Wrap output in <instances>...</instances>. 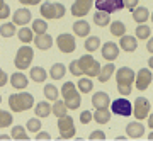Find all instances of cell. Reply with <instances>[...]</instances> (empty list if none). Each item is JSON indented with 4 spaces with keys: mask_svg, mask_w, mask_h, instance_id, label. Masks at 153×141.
<instances>
[{
    "mask_svg": "<svg viewBox=\"0 0 153 141\" xmlns=\"http://www.w3.org/2000/svg\"><path fill=\"white\" fill-rule=\"evenodd\" d=\"M136 80V73L129 66H121L116 70V82H117V92L123 97H128L133 90V83Z\"/></svg>",
    "mask_w": 153,
    "mask_h": 141,
    "instance_id": "6da1fadb",
    "label": "cell"
},
{
    "mask_svg": "<svg viewBox=\"0 0 153 141\" xmlns=\"http://www.w3.org/2000/svg\"><path fill=\"white\" fill-rule=\"evenodd\" d=\"M34 105V97L27 92H21V94H12L9 97V107L12 112H24Z\"/></svg>",
    "mask_w": 153,
    "mask_h": 141,
    "instance_id": "7a4b0ae2",
    "label": "cell"
},
{
    "mask_svg": "<svg viewBox=\"0 0 153 141\" xmlns=\"http://www.w3.org/2000/svg\"><path fill=\"white\" fill-rule=\"evenodd\" d=\"M61 97L65 100L66 107L71 109V111H75V109L80 107V90L76 88L75 83H71V82H65L63 83V87H61Z\"/></svg>",
    "mask_w": 153,
    "mask_h": 141,
    "instance_id": "3957f363",
    "label": "cell"
},
{
    "mask_svg": "<svg viewBox=\"0 0 153 141\" xmlns=\"http://www.w3.org/2000/svg\"><path fill=\"white\" fill-rule=\"evenodd\" d=\"M76 63H78V68L82 71V75H87V76H90V78L99 76L100 68H102L92 54H83V56H80V58L76 60Z\"/></svg>",
    "mask_w": 153,
    "mask_h": 141,
    "instance_id": "277c9868",
    "label": "cell"
},
{
    "mask_svg": "<svg viewBox=\"0 0 153 141\" xmlns=\"http://www.w3.org/2000/svg\"><path fill=\"white\" fill-rule=\"evenodd\" d=\"M39 14L43 16V19H61L66 14V9L63 4H53V2H44L43 5H39Z\"/></svg>",
    "mask_w": 153,
    "mask_h": 141,
    "instance_id": "5b68a950",
    "label": "cell"
},
{
    "mask_svg": "<svg viewBox=\"0 0 153 141\" xmlns=\"http://www.w3.org/2000/svg\"><path fill=\"white\" fill-rule=\"evenodd\" d=\"M34 60V51L31 46H21L17 49L16 60H14V65H16L17 70H27L31 66V61Z\"/></svg>",
    "mask_w": 153,
    "mask_h": 141,
    "instance_id": "8992f818",
    "label": "cell"
},
{
    "mask_svg": "<svg viewBox=\"0 0 153 141\" xmlns=\"http://www.w3.org/2000/svg\"><path fill=\"white\" fill-rule=\"evenodd\" d=\"M111 112L116 116H123V117H128V116L133 114V104L129 100H126V97L116 99L111 102Z\"/></svg>",
    "mask_w": 153,
    "mask_h": 141,
    "instance_id": "52a82bcc",
    "label": "cell"
},
{
    "mask_svg": "<svg viewBox=\"0 0 153 141\" xmlns=\"http://www.w3.org/2000/svg\"><path fill=\"white\" fill-rule=\"evenodd\" d=\"M150 111H152V105H150V100L146 97H138L133 104V116L136 117L138 121L148 119L150 116Z\"/></svg>",
    "mask_w": 153,
    "mask_h": 141,
    "instance_id": "ba28073f",
    "label": "cell"
},
{
    "mask_svg": "<svg viewBox=\"0 0 153 141\" xmlns=\"http://www.w3.org/2000/svg\"><path fill=\"white\" fill-rule=\"evenodd\" d=\"M58 131L63 140H70L75 136V122L71 119V116L66 114L63 117H58Z\"/></svg>",
    "mask_w": 153,
    "mask_h": 141,
    "instance_id": "9c48e42d",
    "label": "cell"
},
{
    "mask_svg": "<svg viewBox=\"0 0 153 141\" xmlns=\"http://www.w3.org/2000/svg\"><path fill=\"white\" fill-rule=\"evenodd\" d=\"M94 7L97 10H104V12H109V14H114V12L124 9V0H95Z\"/></svg>",
    "mask_w": 153,
    "mask_h": 141,
    "instance_id": "30bf717a",
    "label": "cell"
},
{
    "mask_svg": "<svg viewBox=\"0 0 153 141\" xmlns=\"http://www.w3.org/2000/svg\"><path fill=\"white\" fill-rule=\"evenodd\" d=\"M152 80H153V73L150 68H141V70L136 73V80H134V85L140 92L146 90L150 85H152Z\"/></svg>",
    "mask_w": 153,
    "mask_h": 141,
    "instance_id": "8fae6325",
    "label": "cell"
},
{
    "mask_svg": "<svg viewBox=\"0 0 153 141\" xmlns=\"http://www.w3.org/2000/svg\"><path fill=\"white\" fill-rule=\"evenodd\" d=\"M56 44H58V49H60L61 53H73L76 48V44H75V38L71 36V34H60L58 38H56Z\"/></svg>",
    "mask_w": 153,
    "mask_h": 141,
    "instance_id": "7c38bea8",
    "label": "cell"
},
{
    "mask_svg": "<svg viewBox=\"0 0 153 141\" xmlns=\"http://www.w3.org/2000/svg\"><path fill=\"white\" fill-rule=\"evenodd\" d=\"M92 7H94V0H75V4L71 5V16L73 17L87 16Z\"/></svg>",
    "mask_w": 153,
    "mask_h": 141,
    "instance_id": "4fadbf2b",
    "label": "cell"
},
{
    "mask_svg": "<svg viewBox=\"0 0 153 141\" xmlns=\"http://www.w3.org/2000/svg\"><path fill=\"white\" fill-rule=\"evenodd\" d=\"M102 56H104V60H107V61L117 60V56H119V44L112 43V41H107V43L102 46Z\"/></svg>",
    "mask_w": 153,
    "mask_h": 141,
    "instance_id": "5bb4252c",
    "label": "cell"
},
{
    "mask_svg": "<svg viewBox=\"0 0 153 141\" xmlns=\"http://www.w3.org/2000/svg\"><path fill=\"white\" fill-rule=\"evenodd\" d=\"M31 19H33V16H31L29 9H17L12 16V22L17 24V26H26V24L31 22Z\"/></svg>",
    "mask_w": 153,
    "mask_h": 141,
    "instance_id": "9a60e30c",
    "label": "cell"
},
{
    "mask_svg": "<svg viewBox=\"0 0 153 141\" xmlns=\"http://www.w3.org/2000/svg\"><path fill=\"white\" fill-rule=\"evenodd\" d=\"M145 134V126L141 124V121H133L129 124L126 126V136H129V138H141Z\"/></svg>",
    "mask_w": 153,
    "mask_h": 141,
    "instance_id": "2e32d148",
    "label": "cell"
},
{
    "mask_svg": "<svg viewBox=\"0 0 153 141\" xmlns=\"http://www.w3.org/2000/svg\"><path fill=\"white\" fill-rule=\"evenodd\" d=\"M92 105L95 109H109L111 107V97L105 92H97L92 97Z\"/></svg>",
    "mask_w": 153,
    "mask_h": 141,
    "instance_id": "e0dca14e",
    "label": "cell"
},
{
    "mask_svg": "<svg viewBox=\"0 0 153 141\" xmlns=\"http://www.w3.org/2000/svg\"><path fill=\"white\" fill-rule=\"evenodd\" d=\"M119 46L124 49L126 53H133V51H136V48H138V38L124 34V36L119 38Z\"/></svg>",
    "mask_w": 153,
    "mask_h": 141,
    "instance_id": "ac0fdd59",
    "label": "cell"
},
{
    "mask_svg": "<svg viewBox=\"0 0 153 141\" xmlns=\"http://www.w3.org/2000/svg\"><path fill=\"white\" fill-rule=\"evenodd\" d=\"M34 44H36V48H38V49L46 51V49H49L51 46H53V38H51L49 34H46V33L36 34V38H34Z\"/></svg>",
    "mask_w": 153,
    "mask_h": 141,
    "instance_id": "d6986e66",
    "label": "cell"
},
{
    "mask_svg": "<svg viewBox=\"0 0 153 141\" xmlns=\"http://www.w3.org/2000/svg\"><path fill=\"white\" fill-rule=\"evenodd\" d=\"M133 12V21H136L138 24H145L146 21H150V10L146 7H140L138 5Z\"/></svg>",
    "mask_w": 153,
    "mask_h": 141,
    "instance_id": "ffe728a7",
    "label": "cell"
},
{
    "mask_svg": "<svg viewBox=\"0 0 153 141\" xmlns=\"http://www.w3.org/2000/svg\"><path fill=\"white\" fill-rule=\"evenodd\" d=\"M27 83H29V80H27V76L24 75V73H12V76H10V85L12 87L22 90V88L27 87Z\"/></svg>",
    "mask_w": 153,
    "mask_h": 141,
    "instance_id": "44dd1931",
    "label": "cell"
},
{
    "mask_svg": "<svg viewBox=\"0 0 153 141\" xmlns=\"http://www.w3.org/2000/svg\"><path fill=\"white\" fill-rule=\"evenodd\" d=\"M112 73H116V66L112 61H109L105 66H102L100 68V73H99V82H102V83H105V82H109V78L112 76Z\"/></svg>",
    "mask_w": 153,
    "mask_h": 141,
    "instance_id": "7402d4cb",
    "label": "cell"
},
{
    "mask_svg": "<svg viewBox=\"0 0 153 141\" xmlns=\"http://www.w3.org/2000/svg\"><path fill=\"white\" fill-rule=\"evenodd\" d=\"M73 33H75L78 38H85V36H88V33H90V24H88L87 21H76L75 24H73Z\"/></svg>",
    "mask_w": 153,
    "mask_h": 141,
    "instance_id": "603a6c76",
    "label": "cell"
},
{
    "mask_svg": "<svg viewBox=\"0 0 153 141\" xmlns=\"http://www.w3.org/2000/svg\"><path fill=\"white\" fill-rule=\"evenodd\" d=\"M111 112L109 109H95V112H94V121L97 122V124H107L111 121Z\"/></svg>",
    "mask_w": 153,
    "mask_h": 141,
    "instance_id": "cb8c5ba5",
    "label": "cell"
},
{
    "mask_svg": "<svg viewBox=\"0 0 153 141\" xmlns=\"http://www.w3.org/2000/svg\"><path fill=\"white\" fill-rule=\"evenodd\" d=\"M34 112H36V116H38L39 119H41V117H48V116L53 112V105H49V102L43 100V102L36 104V107H34Z\"/></svg>",
    "mask_w": 153,
    "mask_h": 141,
    "instance_id": "d4e9b609",
    "label": "cell"
},
{
    "mask_svg": "<svg viewBox=\"0 0 153 141\" xmlns=\"http://www.w3.org/2000/svg\"><path fill=\"white\" fill-rule=\"evenodd\" d=\"M94 22H95L99 27L109 26L111 24V14L109 12H104V10H97L94 14Z\"/></svg>",
    "mask_w": 153,
    "mask_h": 141,
    "instance_id": "484cf974",
    "label": "cell"
},
{
    "mask_svg": "<svg viewBox=\"0 0 153 141\" xmlns=\"http://www.w3.org/2000/svg\"><path fill=\"white\" fill-rule=\"evenodd\" d=\"M48 78V71L41 68V66H33L31 68V80L36 82V83H43L44 80Z\"/></svg>",
    "mask_w": 153,
    "mask_h": 141,
    "instance_id": "4316f807",
    "label": "cell"
},
{
    "mask_svg": "<svg viewBox=\"0 0 153 141\" xmlns=\"http://www.w3.org/2000/svg\"><path fill=\"white\" fill-rule=\"evenodd\" d=\"M66 73V66L63 63H55V65L51 66V70H49V76L53 78V80H61Z\"/></svg>",
    "mask_w": 153,
    "mask_h": 141,
    "instance_id": "83f0119b",
    "label": "cell"
},
{
    "mask_svg": "<svg viewBox=\"0 0 153 141\" xmlns=\"http://www.w3.org/2000/svg\"><path fill=\"white\" fill-rule=\"evenodd\" d=\"M17 38L21 39V43L27 44V43H31V41H34V31H31V29L26 27V26H22V29L17 33Z\"/></svg>",
    "mask_w": 153,
    "mask_h": 141,
    "instance_id": "f1b7e54d",
    "label": "cell"
},
{
    "mask_svg": "<svg viewBox=\"0 0 153 141\" xmlns=\"http://www.w3.org/2000/svg\"><path fill=\"white\" fill-rule=\"evenodd\" d=\"M16 33L17 31H16V24L14 22H4L0 26V36L2 38H12Z\"/></svg>",
    "mask_w": 153,
    "mask_h": 141,
    "instance_id": "f546056e",
    "label": "cell"
},
{
    "mask_svg": "<svg viewBox=\"0 0 153 141\" xmlns=\"http://www.w3.org/2000/svg\"><path fill=\"white\" fill-rule=\"evenodd\" d=\"M109 29H111V34L116 36V38H121V36L126 34V26L121 21H114L112 24H109Z\"/></svg>",
    "mask_w": 153,
    "mask_h": 141,
    "instance_id": "4dcf8cb0",
    "label": "cell"
},
{
    "mask_svg": "<svg viewBox=\"0 0 153 141\" xmlns=\"http://www.w3.org/2000/svg\"><path fill=\"white\" fill-rule=\"evenodd\" d=\"M10 136L14 138V140H27L29 138V131H27V128H22V126L17 124V126L12 128Z\"/></svg>",
    "mask_w": 153,
    "mask_h": 141,
    "instance_id": "1f68e13d",
    "label": "cell"
},
{
    "mask_svg": "<svg viewBox=\"0 0 153 141\" xmlns=\"http://www.w3.org/2000/svg\"><path fill=\"white\" fill-rule=\"evenodd\" d=\"M76 87H78V90L82 94H90L92 88H94V83H92V80H90V76H87V78H80L78 83H76Z\"/></svg>",
    "mask_w": 153,
    "mask_h": 141,
    "instance_id": "d6a6232c",
    "label": "cell"
},
{
    "mask_svg": "<svg viewBox=\"0 0 153 141\" xmlns=\"http://www.w3.org/2000/svg\"><path fill=\"white\" fill-rule=\"evenodd\" d=\"M66 111H68V107H66L65 100H55V104H53V114H55L56 117L66 116Z\"/></svg>",
    "mask_w": 153,
    "mask_h": 141,
    "instance_id": "836d02e7",
    "label": "cell"
},
{
    "mask_svg": "<svg viewBox=\"0 0 153 141\" xmlns=\"http://www.w3.org/2000/svg\"><path fill=\"white\" fill-rule=\"evenodd\" d=\"M134 33H136V38L140 39V41H143V39H148L152 36V29H150V26H146V24H140Z\"/></svg>",
    "mask_w": 153,
    "mask_h": 141,
    "instance_id": "e575fe53",
    "label": "cell"
},
{
    "mask_svg": "<svg viewBox=\"0 0 153 141\" xmlns=\"http://www.w3.org/2000/svg\"><path fill=\"white\" fill-rule=\"evenodd\" d=\"M99 46H100V39L97 36H88L87 41H85V49H87L88 53H94V51H97Z\"/></svg>",
    "mask_w": 153,
    "mask_h": 141,
    "instance_id": "d590c367",
    "label": "cell"
},
{
    "mask_svg": "<svg viewBox=\"0 0 153 141\" xmlns=\"http://www.w3.org/2000/svg\"><path fill=\"white\" fill-rule=\"evenodd\" d=\"M12 122H14V117L10 112L0 109V128H9V126H12Z\"/></svg>",
    "mask_w": 153,
    "mask_h": 141,
    "instance_id": "8d00e7d4",
    "label": "cell"
},
{
    "mask_svg": "<svg viewBox=\"0 0 153 141\" xmlns=\"http://www.w3.org/2000/svg\"><path fill=\"white\" fill-rule=\"evenodd\" d=\"M44 97L48 99V100H58V88L53 83L44 85Z\"/></svg>",
    "mask_w": 153,
    "mask_h": 141,
    "instance_id": "74e56055",
    "label": "cell"
},
{
    "mask_svg": "<svg viewBox=\"0 0 153 141\" xmlns=\"http://www.w3.org/2000/svg\"><path fill=\"white\" fill-rule=\"evenodd\" d=\"M33 31L36 34H43L48 31V22L44 21V19H36L33 21Z\"/></svg>",
    "mask_w": 153,
    "mask_h": 141,
    "instance_id": "f35d334b",
    "label": "cell"
},
{
    "mask_svg": "<svg viewBox=\"0 0 153 141\" xmlns=\"http://www.w3.org/2000/svg\"><path fill=\"white\" fill-rule=\"evenodd\" d=\"M26 128H27L29 133H38V131L41 129V121H39V117H33V119H29L27 124H26Z\"/></svg>",
    "mask_w": 153,
    "mask_h": 141,
    "instance_id": "ab89813d",
    "label": "cell"
},
{
    "mask_svg": "<svg viewBox=\"0 0 153 141\" xmlns=\"http://www.w3.org/2000/svg\"><path fill=\"white\" fill-rule=\"evenodd\" d=\"M92 119H94V114L90 111H83L82 114H80V122H82V124H88Z\"/></svg>",
    "mask_w": 153,
    "mask_h": 141,
    "instance_id": "60d3db41",
    "label": "cell"
},
{
    "mask_svg": "<svg viewBox=\"0 0 153 141\" xmlns=\"http://www.w3.org/2000/svg\"><path fill=\"white\" fill-rule=\"evenodd\" d=\"M68 70H70L71 75H75V76H82V71H80V68H78V63H76V61H71L70 66H68Z\"/></svg>",
    "mask_w": 153,
    "mask_h": 141,
    "instance_id": "b9f144b4",
    "label": "cell"
},
{
    "mask_svg": "<svg viewBox=\"0 0 153 141\" xmlns=\"http://www.w3.org/2000/svg\"><path fill=\"white\" fill-rule=\"evenodd\" d=\"M9 16H10V7L7 5V4H4V7L0 9V19L4 21V19H9Z\"/></svg>",
    "mask_w": 153,
    "mask_h": 141,
    "instance_id": "7bdbcfd3",
    "label": "cell"
},
{
    "mask_svg": "<svg viewBox=\"0 0 153 141\" xmlns=\"http://www.w3.org/2000/svg\"><path fill=\"white\" fill-rule=\"evenodd\" d=\"M88 138H90V140H105V133H104V131H99V129L97 131H92Z\"/></svg>",
    "mask_w": 153,
    "mask_h": 141,
    "instance_id": "ee69618b",
    "label": "cell"
},
{
    "mask_svg": "<svg viewBox=\"0 0 153 141\" xmlns=\"http://www.w3.org/2000/svg\"><path fill=\"white\" fill-rule=\"evenodd\" d=\"M136 7H138V0H124V9L134 10Z\"/></svg>",
    "mask_w": 153,
    "mask_h": 141,
    "instance_id": "f6af8a7d",
    "label": "cell"
},
{
    "mask_svg": "<svg viewBox=\"0 0 153 141\" xmlns=\"http://www.w3.org/2000/svg\"><path fill=\"white\" fill-rule=\"evenodd\" d=\"M7 80H9V76H7V73L2 68H0V87H5Z\"/></svg>",
    "mask_w": 153,
    "mask_h": 141,
    "instance_id": "bcb514c9",
    "label": "cell"
},
{
    "mask_svg": "<svg viewBox=\"0 0 153 141\" xmlns=\"http://www.w3.org/2000/svg\"><path fill=\"white\" fill-rule=\"evenodd\" d=\"M51 136H49V133H46V131H38L36 133V140H49Z\"/></svg>",
    "mask_w": 153,
    "mask_h": 141,
    "instance_id": "7dc6e473",
    "label": "cell"
},
{
    "mask_svg": "<svg viewBox=\"0 0 153 141\" xmlns=\"http://www.w3.org/2000/svg\"><path fill=\"white\" fill-rule=\"evenodd\" d=\"M22 5H38L41 4V0H19Z\"/></svg>",
    "mask_w": 153,
    "mask_h": 141,
    "instance_id": "c3c4849f",
    "label": "cell"
},
{
    "mask_svg": "<svg viewBox=\"0 0 153 141\" xmlns=\"http://www.w3.org/2000/svg\"><path fill=\"white\" fill-rule=\"evenodd\" d=\"M146 49H148V53H152V54H153V38H152V36L148 38V43H146Z\"/></svg>",
    "mask_w": 153,
    "mask_h": 141,
    "instance_id": "681fc988",
    "label": "cell"
},
{
    "mask_svg": "<svg viewBox=\"0 0 153 141\" xmlns=\"http://www.w3.org/2000/svg\"><path fill=\"white\" fill-rule=\"evenodd\" d=\"M148 128H152L153 129V114L148 116Z\"/></svg>",
    "mask_w": 153,
    "mask_h": 141,
    "instance_id": "f907efd6",
    "label": "cell"
},
{
    "mask_svg": "<svg viewBox=\"0 0 153 141\" xmlns=\"http://www.w3.org/2000/svg\"><path fill=\"white\" fill-rule=\"evenodd\" d=\"M148 68H150V70H153V54H152V58L148 60Z\"/></svg>",
    "mask_w": 153,
    "mask_h": 141,
    "instance_id": "816d5d0a",
    "label": "cell"
},
{
    "mask_svg": "<svg viewBox=\"0 0 153 141\" xmlns=\"http://www.w3.org/2000/svg\"><path fill=\"white\" fill-rule=\"evenodd\" d=\"M10 134H0V140H10Z\"/></svg>",
    "mask_w": 153,
    "mask_h": 141,
    "instance_id": "f5cc1de1",
    "label": "cell"
},
{
    "mask_svg": "<svg viewBox=\"0 0 153 141\" xmlns=\"http://www.w3.org/2000/svg\"><path fill=\"white\" fill-rule=\"evenodd\" d=\"M148 140H153V129H152V133L148 134Z\"/></svg>",
    "mask_w": 153,
    "mask_h": 141,
    "instance_id": "db71d44e",
    "label": "cell"
},
{
    "mask_svg": "<svg viewBox=\"0 0 153 141\" xmlns=\"http://www.w3.org/2000/svg\"><path fill=\"white\" fill-rule=\"evenodd\" d=\"M4 4H5V2H4V0H0V9H2V7H4Z\"/></svg>",
    "mask_w": 153,
    "mask_h": 141,
    "instance_id": "11a10c76",
    "label": "cell"
},
{
    "mask_svg": "<svg viewBox=\"0 0 153 141\" xmlns=\"http://www.w3.org/2000/svg\"><path fill=\"white\" fill-rule=\"evenodd\" d=\"M150 21L153 22V12H152V14H150Z\"/></svg>",
    "mask_w": 153,
    "mask_h": 141,
    "instance_id": "9f6ffc18",
    "label": "cell"
},
{
    "mask_svg": "<svg viewBox=\"0 0 153 141\" xmlns=\"http://www.w3.org/2000/svg\"><path fill=\"white\" fill-rule=\"evenodd\" d=\"M0 102H2V97H0Z\"/></svg>",
    "mask_w": 153,
    "mask_h": 141,
    "instance_id": "6f0895ef",
    "label": "cell"
}]
</instances>
